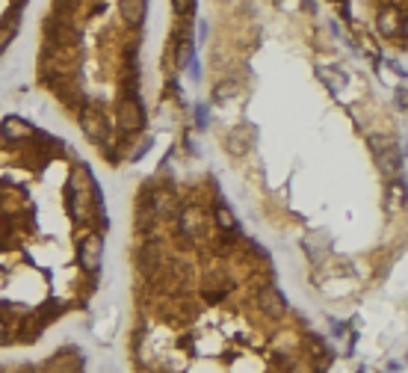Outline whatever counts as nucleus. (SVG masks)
Wrapping results in <instances>:
<instances>
[{"label": "nucleus", "instance_id": "nucleus-1", "mask_svg": "<svg viewBox=\"0 0 408 373\" xmlns=\"http://www.w3.org/2000/svg\"><path fill=\"white\" fill-rule=\"evenodd\" d=\"M119 128L122 131H142L145 128V110H142V104L136 101V98H125V101H119Z\"/></svg>", "mask_w": 408, "mask_h": 373}, {"label": "nucleus", "instance_id": "nucleus-2", "mask_svg": "<svg viewBox=\"0 0 408 373\" xmlns=\"http://www.w3.org/2000/svg\"><path fill=\"white\" fill-rule=\"evenodd\" d=\"M101 255H104V240L98 234H89V237H83L80 246H77V258H80L83 270H89V272H98Z\"/></svg>", "mask_w": 408, "mask_h": 373}, {"label": "nucleus", "instance_id": "nucleus-3", "mask_svg": "<svg viewBox=\"0 0 408 373\" xmlns=\"http://www.w3.org/2000/svg\"><path fill=\"white\" fill-rule=\"evenodd\" d=\"M379 33L382 36H397L399 33V39H405V18H402V12H397L394 6L382 9L379 12Z\"/></svg>", "mask_w": 408, "mask_h": 373}, {"label": "nucleus", "instance_id": "nucleus-4", "mask_svg": "<svg viewBox=\"0 0 408 373\" xmlns=\"http://www.w3.org/2000/svg\"><path fill=\"white\" fill-rule=\"evenodd\" d=\"M33 133H36L33 125L18 119V116H6L4 125H0V136H4V140H30Z\"/></svg>", "mask_w": 408, "mask_h": 373}, {"label": "nucleus", "instance_id": "nucleus-5", "mask_svg": "<svg viewBox=\"0 0 408 373\" xmlns=\"http://www.w3.org/2000/svg\"><path fill=\"white\" fill-rule=\"evenodd\" d=\"M83 131H86L89 140L104 143L107 140V119H104L98 110H86L83 113Z\"/></svg>", "mask_w": 408, "mask_h": 373}, {"label": "nucleus", "instance_id": "nucleus-6", "mask_svg": "<svg viewBox=\"0 0 408 373\" xmlns=\"http://www.w3.org/2000/svg\"><path fill=\"white\" fill-rule=\"evenodd\" d=\"M258 305H261V311L266 314V317H281L284 314V297L276 287H263L261 297H258Z\"/></svg>", "mask_w": 408, "mask_h": 373}, {"label": "nucleus", "instance_id": "nucleus-7", "mask_svg": "<svg viewBox=\"0 0 408 373\" xmlns=\"http://www.w3.org/2000/svg\"><path fill=\"white\" fill-rule=\"evenodd\" d=\"M119 12H122V18H125L127 24L140 27L145 21V15H148V0H122Z\"/></svg>", "mask_w": 408, "mask_h": 373}, {"label": "nucleus", "instance_id": "nucleus-8", "mask_svg": "<svg viewBox=\"0 0 408 373\" xmlns=\"http://www.w3.org/2000/svg\"><path fill=\"white\" fill-rule=\"evenodd\" d=\"M317 74H320V81H323L328 89H332L335 95L346 86V74H343V71H338V68H317Z\"/></svg>", "mask_w": 408, "mask_h": 373}, {"label": "nucleus", "instance_id": "nucleus-9", "mask_svg": "<svg viewBox=\"0 0 408 373\" xmlns=\"http://www.w3.org/2000/svg\"><path fill=\"white\" fill-rule=\"evenodd\" d=\"M249 145H251V143L246 140V131H231L228 140H225V148H228L231 154H246Z\"/></svg>", "mask_w": 408, "mask_h": 373}, {"label": "nucleus", "instance_id": "nucleus-10", "mask_svg": "<svg viewBox=\"0 0 408 373\" xmlns=\"http://www.w3.org/2000/svg\"><path fill=\"white\" fill-rule=\"evenodd\" d=\"M181 225H184L187 234H196L199 225H202V210H199V208H187L184 217H181Z\"/></svg>", "mask_w": 408, "mask_h": 373}, {"label": "nucleus", "instance_id": "nucleus-11", "mask_svg": "<svg viewBox=\"0 0 408 373\" xmlns=\"http://www.w3.org/2000/svg\"><path fill=\"white\" fill-rule=\"evenodd\" d=\"M216 225H219L222 231H231V228H234V213H231L228 205H216Z\"/></svg>", "mask_w": 408, "mask_h": 373}, {"label": "nucleus", "instance_id": "nucleus-12", "mask_svg": "<svg viewBox=\"0 0 408 373\" xmlns=\"http://www.w3.org/2000/svg\"><path fill=\"white\" fill-rule=\"evenodd\" d=\"M172 9L178 12L181 18H187V15L196 12V0H172Z\"/></svg>", "mask_w": 408, "mask_h": 373}, {"label": "nucleus", "instance_id": "nucleus-13", "mask_svg": "<svg viewBox=\"0 0 408 373\" xmlns=\"http://www.w3.org/2000/svg\"><path fill=\"white\" fill-rule=\"evenodd\" d=\"M234 89H237L234 83H219V86H216V95H213V98H216V101H225L228 95H234Z\"/></svg>", "mask_w": 408, "mask_h": 373}, {"label": "nucleus", "instance_id": "nucleus-14", "mask_svg": "<svg viewBox=\"0 0 408 373\" xmlns=\"http://www.w3.org/2000/svg\"><path fill=\"white\" fill-rule=\"evenodd\" d=\"M9 39H12V27L9 30H0V48H6Z\"/></svg>", "mask_w": 408, "mask_h": 373}, {"label": "nucleus", "instance_id": "nucleus-15", "mask_svg": "<svg viewBox=\"0 0 408 373\" xmlns=\"http://www.w3.org/2000/svg\"><path fill=\"white\" fill-rule=\"evenodd\" d=\"M397 104L399 110H405V89H397Z\"/></svg>", "mask_w": 408, "mask_h": 373}, {"label": "nucleus", "instance_id": "nucleus-16", "mask_svg": "<svg viewBox=\"0 0 408 373\" xmlns=\"http://www.w3.org/2000/svg\"><path fill=\"white\" fill-rule=\"evenodd\" d=\"M0 335H4V320H0Z\"/></svg>", "mask_w": 408, "mask_h": 373}, {"label": "nucleus", "instance_id": "nucleus-17", "mask_svg": "<svg viewBox=\"0 0 408 373\" xmlns=\"http://www.w3.org/2000/svg\"><path fill=\"white\" fill-rule=\"evenodd\" d=\"M335 4H343V0H335Z\"/></svg>", "mask_w": 408, "mask_h": 373}]
</instances>
